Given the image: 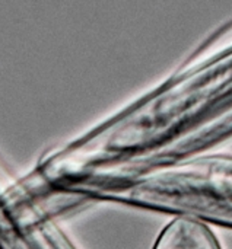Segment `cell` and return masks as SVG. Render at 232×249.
I'll use <instances>...</instances> for the list:
<instances>
[{"mask_svg": "<svg viewBox=\"0 0 232 249\" xmlns=\"http://www.w3.org/2000/svg\"><path fill=\"white\" fill-rule=\"evenodd\" d=\"M231 139L232 42L50 150L19 184L75 207L99 187L205 156Z\"/></svg>", "mask_w": 232, "mask_h": 249, "instance_id": "obj_1", "label": "cell"}, {"mask_svg": "<svg viewBox=\"0 0 232 249\" xmlns=\"http://www.w3.org/2000/svg\"><path fill=\"white\" fill-rule=\"evenodd\" d=\"M0 249H77L56 214L20 197L0 160Z\"/></svg>", "mask_w": 232, "mask_h": 249, "instance_id": "obj_3", "label": "cell"}, {"mask_svg": "<svg viewBox=\"0 0 232 249\" xmlns=\"http://www.w3.org/2000/svg\"><path fill=\"white\" fill-rule=\"evenodd\" d=\"M86 201H108L232 229V155H205L99 187Z\"/></svg>", "mask_w": 232, "mask_h": 249, "instance_id": "obj_2", "label": "cell"}, {"mask_svg": "<svg viewBox=\"0 0 232 249\" xmlns=\"http://www.w3.org/2000/svg\"><path fill=\"white\" fill-rule=\"evenodd\" d=\"M152 249H222L211 226L186 217H174L158 235Z\"/></svg>", "mask_w": 232, "mask_h": 249, "instance_id": "obj_4", "label": "cell"}]
</instances>
